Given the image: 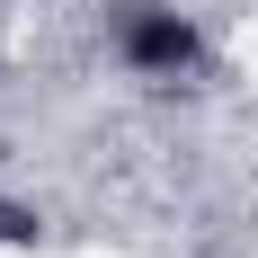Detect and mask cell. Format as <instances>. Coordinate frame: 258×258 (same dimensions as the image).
<instances>
[{"instance_id":"1","label":"cell","mask_w":258,"mask_h":258,"mask_svg":"<svg viewBox=\"0 0 258 258\" xmlns=\"http://www.w3.org/2000/svg\"><path fill=\"white\" fill-rule=\"evenodd\" d=\"M116 45H125L134 72H187V62H196V27H187L178 9H125Z\"/></svg>"}]
</instances>
